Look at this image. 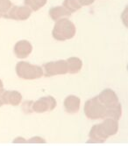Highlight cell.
Returning a JSON list of instances; mask_svg holds the SVG:
<instances>
[{
  "mask_svg": "<svg viewBox=\"0 0 128 146\" xmlns=\"http://www.w3.org/2000/svg\"><path fill=\"white\" fill-rule=\"evenodd\" d=\"M76 33L75 25L72 21L68 19H61L56 21L52 35L54 38L59 41H64L67 39H71Z\"/></svg>",
  "mask_w": 128,
  "mask_h": 146,
  "instance_id": "obj_1",
  "label": "cell"
},
{
  "mask_svg": "<svg viewBox=\"0 0 128 146\" xmlns=\"http://www.w3.org/2000/svg\"><path fill=\"white\" fill-rule=\"evenodd\" d=\"M84 114L91 120L106 118V108L100 102L97 96L88 100L84 105Z\"/></svg>",
  "mask_w": 128,
  "mask_h": 146,
  "instance_id": "obj_2",
  "label": "cell"
},
{
  "mask_svg": "<svg viewBox=\"0 0 128 146\" xmlns=\"http://www.w3.org/2000/svg\"><path fill=\"white\" fill-rule=\"evenodd\" d=\"M16 73L19 77L25 80L38 79L43 75V70L41 67L25 61H21L17 64Z\"/></svg>",
  "mask_w": 128,
  "mask_h": 146,
  "instance_id": "obj_3",
  "label": "cell"
},
{
  "mask_svg": "<svg viewBox=\"0 0 128 146\" xmlns=\"http://www.w3.org/2000/svg\"><path fill=\"white\" fill-rule=\"evenodd\" d=\"M43 74L51 77L58 74H65L68 73L67 60H61L57 61H50L43 65Z\"/></svg>",
  "mask_w": 128,
  "mask_h": 146,
  "instance_id": "obj_4",
  "label": "cell"
},
{
  "mask_svg": "<svg viewBox=\"0 0 128 146\" xmlns=\"http://www.w3.org/2000/svg\"><path fill=\"white\" fill-rule=\"evenodd\" d=\"M56 107V101L53 96H44L33 102V112L36 113H44L52 111Z\"/></svg>",
  "mask_w": 128,
  "mask_h": 146,
  "instance_id": "obj_5",
  "label": "cell"
},
{
  "mask_svg": "<svg viewBox=\"0 0 128 146\" xmlns=\"http://www.w3.org/2000/svg\"><path fill=\"white\" fill-rule=\"evenodd\" d=\"M97 98L100 102L106 108V111L119 104V98L116 93L110 88H106L102 91L99 96H97Z\"/></svg>",
  "mask_w": 128,
  "mask_h": 146,
  "instance_id": "obj_6",
  "label": "cell"
},
{
  "mask_svg": "<svg viewBox=\"0 0 128 146\" xmlns=\"http://www.w3.org/2000/svg\"><path fill=\"white\" fill-rule=\"evenodd\" d=\"M31 9L27 6H12L3 17L13 20H27L31 16Z\"/></svg>",
  "mask_w": 128,
  "mask_h": 146,
  "instance_id": "obj_7",
  "label": "cell"
},
{
  "mask_svg": "<svg viewBox=\"0 0 128 146\" xmlns=\"http://www.w3.org/2000/svg\"><path fill=\"white\" fill-rule=\"evenodd\" d=\"M99 124L101 129L103 130L104 134L107 137V138L111 136L115 135L119 130V123L116 119L106 117L105 120Z\"/></svg>",
  "mask_w": 128,
  "mask_h": 146,
  "instance_id": "obj_8",
  "label": "cell"
},
{
  "mask_svg": "<svg viewBox=\"0 0 128 146\" xmlns=\"http://www.w3.org/2000/svg\"><path fill=\"white\" fill-rule=\"evenodd\" d=\"M32 51L33 46L27 40H19L14 46V54L18 58L20 59L28 57Z\"/></svg>",
  "mask_w": 128,
  "mask_h": 146,
  "instance_id": "obj_9",
  "label": "cell"
},
{
  "mask_svg": "<svg viewBox=\"0 0 128 146\" xmlns=\"http://www.w3.org/2000/svg\"><path fill=\"white\" fill-rule=\"evenodd\" d=\"M80 98L75 96H69L64 100V108L68 113H77L80 109Z\"/></svg>",
  "mask_w": 128,
  "mask_h": 146,
  "instance_id": "obj_10",
  "label": "cell"
},
{
  "mask_svg": "<svg viewBox=\"0 0 128 146\" xmlns=\"http://www.w3.org/2000/svg\"><path fill=\"white\" fill-rule=\"evenodd\" d=\"M89 141L88 143H104L106 141L107 137L104 134L103 130L100 128V124L94 125L89 131Z\"/></svg>",
  "mask_w": 128,
  "mask_h": 146,
  "instance_id": "obj_11",
  "label": "cell"
},
{
  "mask_svg": "<svg viewBox=\"0 0 128 146\" xmlns=\"http://www.w3.org/2000/svg\"><path fill=\"white\" fill-rule=\"evenodd\" d=\"M22 96L18 91H5L4 92V104H11L17 106L21 102Z\"/></svg>",
  "mask_w": 128,
  "mask_h": 146,
  "instance_id": "obj_12",
  "label": "cell"
},
{
  "mask_svg": "<svg viewBox=\"0 0 128 146\" xmlns=\"http://www.w3.org/2000/svg\"><path fill=\"white\" fill-rule=\"evenodd\" d=\"M49 15L53 20L57 21L64 17H69L71 13L63 6H55L49 10Z\"/></svg>",
  "mask_w": 128,
  "mask_h": 146,
  "instance_id": "obj_13",
  "label": "cell"
},
{
  "mask_svg": "<svg viewBox=\"0 0 128 146\" xmlns=\"http://www.w3.org/2000/svg\"><path fill=\"white\" fill-rule=\"evenodd\" d=\"M68 72L69 74H75L80 72L83 68V61L77 57H70L67 60Z\"/></svg>",
  "mask_w": 128,
  "mask_h": 146,
  "instance_id": "obj_14",
  "label": "cell"
},
{
  "mask_svg": "<svg viewBox=\"0 0 128 146\" xmlns=\"http://www.w3.org/2000/svg\"><path fill=\"white\" fill-rule=\"evenodd\" d=\"M24 2L31 11H37L47 4V0H24Z\"/></svg>",
  "mask_w": 128,
  "mask_h": 146,
  "instance_id": "obj_15",
  "label": "cell"
},
{
  "mask_svg": "<svg viewBox=\"0 0 128 146\" xmlns=\"http://www.w3.org/2000/svg\"><path fill=\"white\" fill-rule=\"evenodd\" d=\"M63 7L68 10L70 13H73L78 11L82 6L80 5L78 0H64Z\"/></svg>",
  "mask_w": 128,
  "mask_h": 146,
  "instance_id": "obj_16",
  "label": "cell"
},
{
  "mask_svg": "<svg viewBox=\"0 0 128 146\" xmlns=\"http://www.w3.org/2000/svg\"><path fill=\"white\" fill-rule=\"evenodd\" d=\"M11 7L12 4L10 0H0V13L2 14V17L6 14Z\"/></svg>",
  "mask_w": 128,
  "mask_h": 146,
  "instance_id": "obj_17",
  "label": "cell"
},
{
  "mask_svg": "<svg viewBox=\"0 0 128 146\" xmlns=\"http://www.w3.org/2000/svg\"><path fill=\"white\" fill-rule=\"evenodd\" d=\"M33 102H32V101H27L23 103L22 110L25 111V113L29 114V113L33 112Z\"/></svg>",
  "mask_w": 128,
  "mask_h": 146,
  "instance_id": "obj_18",
  "label": "cell"
},
{
  "mask_svg": "<svg viewBox=\"0 0 128 146\" xmlns=\"http://www.w3.org/2000/svg\"><path fill=\"white\" fill-rule=\"evenodd\" d=\"M95 0H78V2L81 6H87V5H91L94 3Z\"/></svg>",
  "mask_w": 128,
  "mask_h": 146,
  "instance_id": "obj_19",
  "label": "cell"
},
{
  "mask_svg": "<svg viewBox=\"0 0 128 146\" xmlns=\"http://www.w3.org/2000/svg\"><path fill=\"white\" fill-rule=\"evenodd\" d=\"M27 143H46V141L40 137H34L29 139L27 141Z\"/></svg>",
  "mask_w": 128,
  "mask_h": 146,
  "instance_id": "obj_20",
  "label": "cell"
},
{
  "mask_svg": "<svg viewBox=\"0 0 128 146\" xmlns=\"http://www.w3.org/2000/svg\"><path fill=\"white\" fill-rule=\"evenodd\" d=\"M4 92L5 90L2 88H0V107L4 105Z\"/></svg>",
  "mask_w": 128,
  "mask_h": 146,
  "instance_id": "obj_21",
  "label": "cell"
},
{
  "mask_svg": "<svg viewBox=\"0 0 128 146\" xmlns=\"http://www.w3.org/2000/svg\"><path fill=\"white\" fill-rule=\"evenodd\" d=\"M3 88V82L1 80H0V88Z\"/></svg>",
  "mask_w": 128,
  "mask_h": 146,
  "instance_id": "obj_22",
  "label": "cell"
},
{
  "mask_svg": "<svg viewBox=\"0 0 128 146\" xmlns=\"http://www.w3.org/2000/svg\"><path fill=\"white\" fill-rule=\"evenodd\" d=\"M2 17V14H1V13H0V18H1Z\"/></svg>",
  "mask_w": 128,
  "mask_h": 146,
  "instance_id": "obj_23",
  "label": "cell"
}]
</instances>
